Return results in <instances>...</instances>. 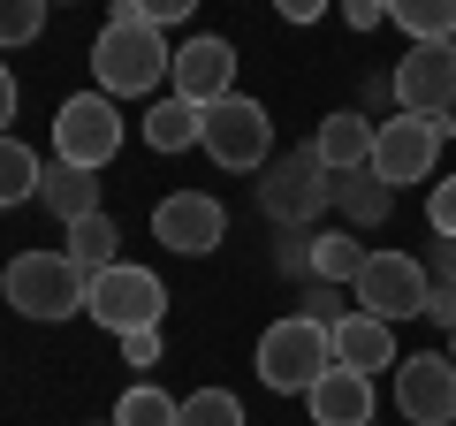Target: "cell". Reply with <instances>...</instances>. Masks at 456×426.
<instances>
[{"instance_id": "6da1fadb", "label": "cell", "mask_w": 456, "mask_h": 426, "mask_svg": "<svg viewBox=\"0 0 456 426\" xmlns=\"http://www.w3.org/2000/svg\"><path fill=\"white\" fill-rule=\"evenodd\" d=\"M175 69V46L160 38V23H137V16H114L107 31L92 38V77L107 99H145L167 84Z\"/></svg>"}, {"instance_id": "7a4b0ae2", "label": "cell", "mask_w": 456, "mask_h": 426, "mask_svg": "<svg viewBox=\"0 0 456 426\" xmlns=\"http://www.w3.org/2000/svg\"><path fill=\"white\" fill-rule=\"evenodd\" d=\"M0 297H8L23 320H69V312H84V297H92V274H84L69 251H16L8 274H0Z\"/></svg>"}, {"instance_id": "3957f363", "label": "cell", "mask_w": 456, "mask_h": 426, "mask_svg": "<svg viewBox=\"0 0 456 426\" xmlns=\"http://www.w3.org/2000/svg\"><path fill=\"white\" fill-rule=\"evenodd\" d=\"M327 365H335V328L312 320V312H289V320H274L259 335V381L274 396H305Z\"/></svg>"}, {"instance_id": "277c9868", "label": "cell", "mask_w": 456, "mask_h": 426, "mask_svg": "<svg viewBox=\"0 0 456 426\" xmlns=\"http://www.w3.org/2000/svg\"><path fill=\"white\" fill-rule=\"evenodd\" d=\"M198 145L213 152V168L251 176V168L274 160V115H266L259 99L228 92V99H213V107H198Z\"/></svg>"}, {"instance_id": "5b68a950", "label": "cell", "mask_w": 456, "mask_h": 426, "mask_svg": "<svg viewBox=\"0 0 456 426\" xmlns=\"http://www.w3.org/2000/svg\"><path fill=\"white\" fill-rule=\"evenodd\" d=\"M327 198H335V176H327L320 145H297V152H281V160L259 168V206H266V221H281V229L320 221Z\"/></svg>"}, {"instance_id": "8992f818", "label": "cell", "mask_w": 456, "mask_h": 426, "mask_svg": "<svg viewBox=\"0 0 456 426\" xmlns=\"http://www.w3.org/2000/svg\"><path fill=\"white\" fill-rule=\"evenodd\" d=\"M84 312H92L107 335H137V328H160L167 312V282L152 274V266H130L114 259L107 274H92V297H84Z\"/></svg>"}, {"instance_id": "52a82bcc", "label": "cell", "mask_w": 456, "mask_h": 426, "mask_svg": "<svg viewBox=\"0 0 456 426\" xmlns=\"http://www.w3.org/2000/svg\"><path fill=\"white\" fill-rule=\"evenodd\" d=\"M114 152H122V115H114V99H107V92L61 99V115H53V160L92 168V176H99Z\"/></svg>"}, {"instance_id": "ba28073f", "label": "cell", "mask_w": 456, "mask_h": 426, "mask_svg": "<svg viewBox=\"0 0 456 426\" xmlns=\"http://www.w3.org/2000/svg\"><path fill=\"white\" fill-rule=\"evenodd\" d=\"M449 130H456L449 115H395V122H380V137H373V176L388 183V191H395V183H426Z\"/></svg>"}, {"instance_id": "9c48e42d", "label": "cell", "mask_w": 456, "mask_h": 426, "mask_svg": "<svg viewBox=\"0 0 456 426\" xmlns=\"http://www.w3.org/2000/svg\"><path fill=\"white\" fill-rule=\"evenodd\" d=\"M426 297H434V274H426L419 259H403V251H373L358 274V312H373V320H419Z\"/></svg>"}, {"instance_id": "30bf717a", "label": "cell", "mask_w": 456, "mask_h": 426, "mask_svg": "<svg viewBox=\"0 0 456 426\" xmlns=\"http://www.w3.org/2000/svg\"><path fill=\"white\" fill-rule=\"evenodd\" d=\"M152 236H160L167 251H183V259H206L228 236V206L213 191H167L160 206H152Z\"/></svg>"}, {"instance_id": "8fae6325", "label": "cell", "mask_w": 456, "mask_h": 426, "mask_svg": "<svg viewBox=\"0 0 456 426\" xmlns=\"http://www.w3.org/2000/svg\"><path fill=\"white\" fill-rule=\"evenodd\" d=\"M395 411L411 426H456V358H441V350L395 358Z\"/></svg>"}, {"instance_id": "7c38bea8", "label": "cell", "mask_w": 456, "mask_h": 426, "mask_svg": "<svg viewBox=\"0 0 456 426\" xmlns=\"http://www.w3.org/2000/svg\"><path fill=\"white\" fill-rule=\"evenodd\" d=\"M395 107L403 115H449L456 122V46H411L395 61Z\"/></svg>"}, {"instance_id": "4fadbf2b", "label": "cell", "mask_w": 456, "mask_h": 426, "mask_svg": "<svg viewBox=\"0 0 456 426\" xmlns=\"http://www.w3.org/2000/svg\"><path fill=\"white\" fill-rule=\"evenodd\" d=\"M175 99H191V107H213V99H228L236 92V46H228L221 31H198V38H183L175 46Z\"/></svg>"}, {"instance_id": "5bb4252c", "label": "cell", "mask_w": 456, "mask_h": 426, "mask_svg": "<svg viewBox=\"0 0 456 426\" xmlns=\"http://www.w3.org/2000/svg\"><path fill=\"white\" fill-rule=\"evenodd\" d=\"M305 411H312V426H373V373L327 365V373L305 389Z\"/></svg>"}, {"instance_id": "9a60e30c", "label": "cell", "mask_w": 456, "mask_h": 426, "mask_svg": "<svg viewBox=\"0 0 456 426\" xmlns=\"http://www.w3.org/2000/svg\"><path fill=\"white\" fill-rule=\"evenodd\" d=\"M373 137H380V122H365V115H350V107H342V115L320 122V137H312V145H320L327 176H350V168H373Z\"/></svg>"}, {"instance_id": "2e32d148", "label": "cell", "mask_w": 456, "mask_h": 426, "mask_svg": "<svg viewBox=\"0 0 456 426\" xmlns=\"http://www.w3.org/2000/svg\"><path fill=\"white\" fill-rule=\"evenodd\" d=\"M335 365H358V373L395 365V328L373 320V312H342V320H335Z\"/></svg>"}, {"instance_id": "e0dca14e", "label": "cell", "mask_w": 456, "mask_h": 426, "mask_svg": "<svg viewBox=\"0 0 456 426\" xmlns=\"http://www.w3.org/2000/svg\"><path fill=\"white\" fill-rule=\"evenodd\" d=\"M38 206L61 213V229H69V221L99 213V176H92V168H69V160H46V176H38Z\"/></svg>"}, {"instance_id": "ac0fdd59", "label": "cell", "mask_w": 456, "mask_h": 426, "mask_svg": "<svg viewBox=\"0 0 456 426\" xmlns=\"http://www.w3.org/2000/svg\"><path fill=\"white\" fill-rule=\"evenodd\" d=\"M365 259H373V251L358 244V229H320V236H312V282H327V290H335V282L358 290Z\"/></svg>"}, {"instance_id": "d6986e66", "label": "cell", "mask_w": 456, "mask_h": 426, "mask_svg": "<svg viewBox=\"0 0 456 426\" xmlns=\"http://www.w3.org/2000/svg\"><path fill=\"white\" fill-rule=\"evenodd\" d=\"M388 23L411 31V46H449L456 38V0H388Z\"/></svg>"}, {"instance_id": "ffe728a7", "label": "cell", "mask_w": 456, "mask_h": 426, "mask_svg": "<svg viewBox=\"0 0 456 426\" xmlns=\"http://www.w3.org/2000/svg\"><path fill=\"white\" fill-rule=\"evenodd\" d=\"M69 259H77L84 274H107V266L122 259V229H114L107 213H84V221H69Z\"/></svg>"}, {"instance_id": "44dd1931", "label": "cell", "mask_w": 456, "mask_h": 426, "mask_svg": "<svg viewBox=\"0 0 456 426\" xmlns=\"http://www.w3.org/2000/svg\"><path fill=\"white\" fill-rule=\"evenodd\" d=\"M335 206L358 221V229H373V221H388V206H395V191L373 176V168H350V176H335Z\"/></svg>"}, {"instance_id": "7402d4cb", "label": "cell", "mask_w": 456, "mask_h": 426, "mask_svg": "<svg viewBox=\"0 0 456 426\" xmlns=\"http://www.w3.org/2000/svg\"><path fill=\"white\" fill-rule=\"evenodd\" d=\"M38 176H46V160H38L23 137L0 130V206H23V198H38Z\"/></svg>"}, {"instance_id": "603a6c76", "label": "cell", "mask_w": 456, "mask_h": 426, "mask_svg": "<svg viewBox=\"0 0 456 426\" xmlns=\"http://www.w3.org/2000/svg\"><path fill=\"white\" fill-rule=\"evenodd\" d=\"M145 145L152 152H191L198 145V107L191 99H160V107L145 115Z\"/></svg>"}, {"instance_id": "cb8c5ba5", "label": "cell", "mask_w": 456, "mask_h": 426, "mask_svg": "<svg viewBox=\"0 0 456 426\" xmlns=\"http://www.w3.org/2000/svg\"><path fill=\"white\" fill-rule=\"evenodd\" d=\"M175 396L167 389H152V381H130L122 389V404H114V426H175Z\"/></svg>"}, {"instance_id": "d4e9b609", "label": "cell", "mask_w": 456, "mask_h": 426, "mask_svg": "<svg viewBox=\"0 0 456 426\" xmlns=\"http://www.w3.org/2000/svg\"><path fill=\"white\" fill-rule=\"evenodd\" d=\"M175 426H244V404H236V389H198L183 396Z\"/></svg>"}, {"instance_id": "484cf974", "label": "cell", "mask_w": 456, "mask_h": 426, "mask_svg": "<svg viewBox=\"0 0 456 426\" xmlns=\"http://www.w3.org/2000/svg\"><path fill=\"white\" fill-rule=\"evenodd\" d=\"M46 8L53 0H0V46H31L46 31Z\"/></svg>"}, {"instance_id": "4316f807", "label": "cell", "mask_w": 456, "mask_h": 426, "mask_svg": "<svg viewBox=\"0 0 456 426\" xmlns=\"http://www.w3.org/2000/svg\"><path fill=\"white\" fill-rule=\"evenodd\" d=\"M191 8H198V0H122L114 16H137V23H160V31H167V23H183Z\"/></svg>"}, {"instance_id": "83f0119b", "label": "cell", "mask_w": 456, "mask_h": 426, "mask_svg": "<svg viewBox=\"0 0 456 426\" xmlns=\"http://www.w3.org/2000/svg\"><path fill=\"white\" fill-rule=\"evenodd\" d=\"M426 221H434V236H456V176L434 183V198H426Z\"/></svg>"}, {"instance_id": "f1b7e54d", "label": "cell", "mask_w": 456, "mask_h": 426, "mask_svg": "<svg viewBox=\"0 0 456 426\" xmlns=\"http://www.w3.org/2000/svg\"><path fill=\"white\" fill-rule=\"evenodd\" d=\"M122 358H130V365H152V358H160V328H137V335H122Z\"/></svg>"}, {"instance_id": "f546056e", "label": "cell", "mask_w": 456, "mask_h": 426, "mask_svg": "<svg viewBox=\"0 0 456 426\" xmlns=\"http://www.w3.org/2000/svg\"><path fill=\"white\" fill-rule=\"evenodd\" d=\"M380 16H388L380 0H342V23H350V31H380Z\"/></svg>"}, {"instance_id": "4dcf8cb0", "label": "cell", "mask_w": 456, "mask_h": 426, "mask_svg": "<svg viewBox=\"0 0 456 426\" xmlns=\"http://www.w3.org/2000/svg\"><path fill=\"white\" fill-rule=\"evenodd\" d=\"M426 320H441V328H456V282H434V297H426Z\"/></svg>"}, {"instance_id": "1f68e13d", "label": "cell", "mask_w": 456, "mask_h": 426, "mask_svg": "<svg viewBox=\"0 0 456 426\" xmlns=\"http://www.w3.org/2000/svg\"><path fill=\"white\" fill-rule=\"evenodd\" d=\"M16 69H8V61H0V130H8V122H16Z\"/></svg>"}, {"instance_id": "d6a6232c", "label": "cell", "mask_w": 456, "mask_h": 426, "mask_svg": "<svg viewBox=\"0 0 456 426\" xmlns=\"http://www.w3.org/2000/svg\"><path fill=\"white\" fill-rule=\"evenodd\" d=\"M274 8H281L289 23H320V8H327V0H274Z\"/></svg>"}, {"instance_id": "836d02e7", "label": "cell", "mask_w": 456, "mask_h": 426, "mask_svg": "<svg viewBox=\"0 0 456 426\" xmlns=\"http://www.w3.org/2000/svg\"><path fill=\"white\" fill-rule=\"evenodd\" d=\"M434 266H441V282H456V236H441V251H434Z\"/></svg>"}, {"instance_id": "e575fe53", "label": "cell", "mask_w": 456, "mask_h": 426, "mask_svg": "<svg viewBox=\"0 0 456 426\" xmlns=\"http://www.w3.org/2000/svg\"><path fill=\"white\" fill-rule=\"evenodd\" d=\"M449 358H456V328H449Z\"/></svg>"}, {"instance_id": "d590c367", "label": "cell", "mask_w": 456, "mask_h": 426, "mask_svg": "<svg viewBox=\"0 0 456 426\" xmlns=\"http://www.w3.org/2000/svg\"><path fill=\"white\" fill-rule=\"evenodd\" d=\"M380 8H388V0H380Z\"/></svg>"}, {"instance_id": "8d00e7d4", "label": "cell", "mask_w": 456, "mask_h": 426, "mask_svg": "<svg viewBox=\"0 0 456 426\" xmlns=\"http://www.w3.org/2000/svg\"><path fill=\"white\" fill-rule=\"evenodd\" d=\"M107 426H114V419H107Z\"/></svg>"}]
</instances>
